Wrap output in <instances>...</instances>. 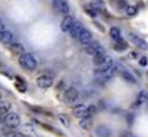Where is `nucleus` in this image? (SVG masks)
<instances>
[{
    "label": "nucleus",
    "mask_w": 148,
    "mask_h": 137,
    "mask_svg": "<svg viewBox=\"0 0 148 137\" xmlns=\"http://www.w3.org/2000/svg\"><path fill=\"white\" fill-rule=\"evenodd\" d=\"M79 100V91L75 87H69L68 90L65 91V101L68 104H75Z\"/></svg>",
    "instance_id": "7ed1b4c3"
},
{
    "label": "nucleus",
    "mask_w": 148,
    "mask_h": 137,
    "mask_svg": "<svg viewBox=\"0 0 148 137\" xmlns=\"http://www.w3.org/2000/svg\"><path fill=\"white\" fill-rule=\"evenodd\" d=\"M86 106L85 104H78L75 109H73V116L75 117H79V119H82V117H86Z\"/></svg>",
    "instance_id": "4468645a"
},
{
    "label": "nucleus",
    "mask_w": 148,
    "mask_h": 137,
    "mask_svg": "<svg viewBox=\"0 0 148 137\" xmlns=\"http://www.w3.org/2000/svg\"><path fill=\"white\" fill-rule=\"evenodd\" d=\"M79 124H81V127H82L84 130H89V129L92 127V119H91V117H82Z\"/></svg>",
    "instance_id": "dca6fc26"
},
{
    "label": "nucleus",
    "mask_w": 148,
    "mask_h": 137,
    "mask_svg": "<svg viewBox=\"0 0 148 137\" xmlns=\"http://www.w3.org/2000/svg\"><path fill=\"white\" fill-rule=\"evenodd\" d=\"M3 123H4L6 126L14 129V127H17V126L20 124V117H19V114H16V113H13V111H7Z\"/></svg>",
    "instance_id": "f03ea898"
},
{
    "label": "nucleus",
    "mask_w": 148,
    "mask_h": 137,
    "mask_svg": "<svg viewBox=\"0 0 148 137\" xmlns=\"http://www.w3.org/2000/svg\"><path fill=\"white\" fill-rule=\"evenodd\" d=\"M125 14H127L128 17H134V16L137 14V7H134V6H127V7H125Z\"/></svg>",
    "instance_id": "412c9836"
},
{
    "label": "nucleus",
    "mask_w": 148,
    "mask_h": 137,
    "mask_svg": "<svg viewBox=\"0 0 148 137\" xmlns=\"http://www.w3.org/2000/svg\"><path fill=\"white\" fill-rule=\"evenodd\" d=\"M118 70H119V67H118V66L114 63V64H112L111 67H108L105 72H101V73H99V76H101L102 79H106V80H109L111 77H114V76L116 74V72H118Z\"/></svg>",
    "instance_id": "423d86ee"
},
{
    "label": "nucleus",
    "mask_w": 148,
    "mask_h": 137,
    "mask_svg": "<svg viewBox=\"0 0 148 137\" xmlns=\"http://www.w3.org/2000/svg\"><path fill=\"white\" fill-rule=\"evenodd\" d=\"M114 64V59L112 57H108V56H105L103 57V60L101 61L98 64V73H101V72H105L108 67H111Z\"/></svg>",
    "instance_id": "ddd939ff"
},
{
    "label": "nucleus",
    "mask_w": 148,
    "mask_h": 137,
    "mask_svg": "<svg viewBox=\"0 0 148 137\" xmlns=\"http://www.w3.org/2000/svg\"><path fill=\"white\" fill-rule=\"evenodd\" d=\"M16 80H17V82H16V87L19 89V91H22V93H25V91H26V84H25V82H23V79H20V77H17Z\"/></svg>",
    "instance_id": "4be33fe9"
},
{
    "label": "nucleus",
    "mask_w": 148,
    "mask_h": 137,
    "mask_svg": "<svg viewBox=\"0 0 148 137\" xmlns=\"http://www.w3.org/2000/svg\"><path fill=\"white\" fill-rule=\"evenodd\" d=\"M1 30H4V24H3L1 20H0V32H1Z\"/></svg>",
    "instance_id": "2f4dec72"
},
{
    "label": "nucleus",
    "mask_w": 148,
    "mask_h": 137,
    "mask_svg": "<svg viewBox=\"0 0 148 137\" xmlns=\"http://www.w3.org/2000/svg\"><path fill=\"white\" fill-rule=\"evenodd\" d=\"M118 7H127V1L125 0H119L118 1Z\"/></svg>",
    "instance_id": "c85d7f7f"
},
{
    "label": "nucleus",
    "mask_w": 148,
    "mask_h": 137,
    "mask_svg": "<svg viewBox=\"0 0 148 137\" xmlns=\"http://www.w3.org/2000/svg\"><path fill=\"white\" fill-rule=\"evenodd\" d=\"M121 74H122V77H124L127 82H130V83H135V79H134V77L127 72V70H122V72H121Z\"/></svg>",
    "instance_id": "b1692460"
},
{
    "label": "nucleus",
    "mask_w": 148,
    "mask_h": 137,
    "mask_svg": "<svg viewBox=\"0 0 148 137\" xmlns=\"http://www.w3.org/2000/svg\"><path fill=\"white\" fill-rule=\"evenodd\" d=\"M103 57H105V53H98V54H95V56H94V63L98 66L99 63L103 60Z\"/></svg>",
    "instance_id": "a878e982"
},
{
    "label": "nucleus",
    "mask_w": 148,
    "mask_h": 137,
    "mask_svg": "<svg viewBox=\"0 0 148 137\" xmlns=\"http://www.w3.org/2000/svg\"><path fill=\"white\" fill-rule=\"evenodd\" d=\"M148 64V59L145 56H143L141 59H140V66H147Z\"/></svg>",
    "instance_id": "bb28decb"
},
{
    "label": "nucleus",
    "mask_w": 148,
    "mask_h": 137,
    "mask_svg": "<svg viewBox=\"0 0 148 137\" xmlns=\"http://www.w3.org/2000/svg\"><path fill=\"white\" fill-rule=\"evenodd\" d=\"M97 134L99 137H109L111 136V130L106 126H99L98 129H97Z\"/></svg>",
    "instance_id": "f3484780"
},
{
    "label": "nucleus",
    "mask_w": 148,
    "mask_h": 137,
    "mask_svg": "<svg viewBox=\"0 0 148 137\" xmlns=\"http://www.w3.org/2000/svg\"><path fill=\"white\" fill-rule=\"evenodd\" d=\"M9 137H26L25 134H22V133H12Z\"/></svg>",
    "instance_id": "c756f323"
},
{
    "label": "nucleus",
    "mask_w": 148,
    "mask_h": 137,
    "mask_svg": "<svg viewBox=\"0 0 148 137\" xmlns=\"http://www.w3.org/2000/svg\"><path fill=\"white\" fill-rule=\"evenodd\" d=\"M135 57H137V53H131L130 54V59H135Z\"/></svg>",
    "instance_id": "7c9ffc66"
},
{
    "label": "nucleus",
    "mask_w": 148,
    "mask_h": 137,
    "mask_svg": "<svg viewBox=\"0 0 148 137\" xmlns=\"http://www.w3.org/2000/svg\"><path fill=\"white\" fill-rule=\"evenodd\" d=\"M19 64L26 70H35L36 69V59L32 54L23 53L19 56Z\"/></svg>",
    "instance_id": "f257e3e1"
},
{
    "label": "nucleus",
    "mask_w": 148,
    "mask_h": 137,
    "mask_svg": "<svg viewBox=\"0 0 148 137\" xmlns=\"http://www.w3.org/2000/svg\"><path fill=\"white\" fill-rule=\"evenodd\" d=\"M59 119H60V121H62L63 124H66V126H69V120H68L66 117H63V116H59Z\"/></svg>",
    "instance_id": "cd10ccee"
},
{
    "label": "nucleus",
    "mask_w": 148,
    "mask_h": 137,
    "mask_svg": "<svg viewBox=\"0 0 148 137\" xmlns=\"http://www.w3.org/2000/svg\"><path fill=\"white\" fill-rule=\"evenodd\" d=\"M109 36H111V39H114V40L116 42V40L121 39V30H119L118 27H111V30H109Z\"/></svg>",
    "instance_id": "6ab92c4d"
},
{
    "label": "nucleus",
    "mask_w": 148,
    "mask_h": 137,
    "mask_svg": "<svg viewBox=\"0 0 148 137\" xmlns=\"http://www.w3.org/2000/svg\"><path fill=\"white\" fill-rule=\"evenodd\" d=\"M53 7L62 14H68L69 13V6H68V3L65 0H53Z\"/></svg>",
    "instance_id": "0eeeda50"
},
{
    "label": "nucleus",
    "mask_w": 148,
    "mask_h": 137,
    "mask_svg": "<svg viewBox=\"0 0 148 137\" xmlns=\"http://www.w3.org/2000/svg\"><path fill=\"white\" fill-rule=\"evenodd\" d=\"M9 110H10V103L0 101V113H7Z\"/></svg>",
    "instance_id": "393cba45"
},
{
    "label": "nucleus",
    "mask_w": 148,
    "mask_h": 137,
    "mask_svg": "<svg viewBox=\"0 0 148 137\" xmlns=\"http://www.w3.org/2000/svg\"><path fill=\"white\" fill-rule=\"evenodd\" d=\"M36 84L40 89H49L50 86L53 84V76H50V74H40L36 79Z\"/></svg>",
    "instance_id": "20e7f679"
},
{
    "label": "nucleus",
    "mask_w": 148,
    "mask_h": 137,
    "mask_svg": "<svg viewBox=\"0 0 148 137\" xmlns=\"http://www.w3.org/2000/svg\"><path fill=\"white\" fill-rule=\"evenodd\" d=\"M73 23H75V19H73L72 16H65V19H63L62 23H60V29H62V32L68 33V32L71 30V27H72Z\"/></svg>",
    "instance_id": "6e6552de"
},
{
    "label": "nucleus",
    "mask_w": 148,
    "mask_h": 137,
    "mask_svg": "<svg viewBox=\"0 0 148 137\" xmlns=\"http://www.w3.org/2000/svg\"><path fill=\"white\" fill-rule=\"evenodd\" d=\"M91 9H94V10H103L105 9V4H103V1H101V0H94L92 3H91Z\"/></svg>",
    "instance_id": "aec40b11"
},
{
    "label": "nucleus",
    "mask_w": 148,
    "mask_h": 137,
    "mask_svg": "<svg viewBox=\"0 0 148 137\" xmlns=\"http://www.w3.org/2000/svg\"><path fill=\"white\" fill-rule=\"evenodd\" d=\"M86 53L89 54V56H95V54H98V53H105V50H103V47L99 45V43H88V47H86Z\"/></svg>",
    "instance_id": "39448f33"
},
{
    "label": "nucleus",
    "mask_w": 148,
    "mask_h": 137,
    "mask_svg": "<svg viewBox=\"0 0 148 137\" xmlns=\"http://www.w3.org/2000/svg\"><path fill=\"white\" fill-rule=\"evenodd\" d=\"M9 46H10V50H12L14 54H19V56H20V54H23V53H25V50H23V46L19 45V43H13V42H12V43H10Z\"/></svg>",
    "instance_id": "2eb2a0df"
},
{
    "label": "nucleus",
    "mask_w": 148,
    "mask_h": 137,
    "mask_svg": "<svg viewBox=\"0 0 148 137\" xmlns=\"http://www.w3.org/2000/svg\"><path fill=\"white\" fill-rule=\"evenodd\" d=\"M0 42L3 43V45L9 46L12 42H13V33L12 32H9V30H1L0 32Z\"/></svg>",
    "instance_id": "9b49d317"
},
{
    "label": "nucleus",
    "mask_w": 148,
    "mask_h": 137,
    "mask_svg": "<svg viewBox=\"0 0 148 137\" xmlns=\"http://www.w3.org/2000/svg\"><path fill=\"white\" fill-rule=\"evenodd\" d=\"M78 39H79V42H81L82 45H88V43L92 42V33H91L89 30H86V29H82V32L79 33Z\"/></svg>",
    "instance_id": "1a4fd4ad"
},
{
    "label": "nucleus",
    "mask_w": 148,
    "mask_h": 137,
    "mask_svg": "<svg viewBox=\"0 0 148 137\" xmlns=\"http://www.w3.org/2000/svg\"><path fill=\"white\" fill-rule=\"evenodd\" d=\"M128 39H130V42H132L135 46H138L140 49H144V50H147L148 49V45L145 40H143L141 37H138V36H135V34H128Z\"/></svg>",
    "instance_id": "9d476101"
},
{
    "label": "nucleus",
    "mask_w": 148,
    "mask_h": 137,
    "mask_svg": "<svg viewBox=\"0 0 148 137\" xmlns=\"http://www.w3.org/2000/svg\"><path fill=\"white\" fill-rule=\"evenodd\" d=\"M82 29H84V26H82V23H81V22H75V23L72 24V27H71V30H69L68 33L71 34V37H73V39H76V37L79 36V33L82 32Z\"/></svg>",
    "instance_id": "f8f14e48"
},
{
    "label": "nucleus",
    "mask_w": 148,
    "mask_h": 137,
    "mask_svg": "<svg viewBox=\"0 0 148 137\" xmlns=\"http://www.w3.org/2000/svg\"><path fill=\"white\" fill-rule=\"evenodd\" d=\"M114 49H115L116 51H124V50L128 49V43H127L125 40L119 39V40H116V43H115V46H114Z\"/></svg>",
    "instance_id": "a211bd4d"
},
{
    "label": "nucleus",
    "mask_w": 148,
    "mask_h": 137,
    "mask_svg": "<svg viewBox=\"0 0 148 137\" xmlns=\"http://www.w3.org/2000/svg\"><path fill=\"white\" fill-rule=\"evenodd\" d=\"M148 99L147 93L145 91H140V94H138V99H137V104H143V103H145Z\"/></svg>",
    "instance_id": "5701e85b"
},
{
    "label": "nucleus",
    "mask_w": 148,
    "mask_h": 137,
    "mask_svg": "<svg viewBox=\"0 0 148 137\" xmlns=\"http://www.w3.org/2000/svg\"><path fill=\"white\" fill-rule=\"evenodd\" d=\"M0 99H1V94H0Z\"/></svg>",
    "instance_id": "473e14b6"
}]
</instances>
